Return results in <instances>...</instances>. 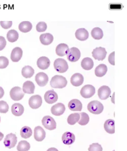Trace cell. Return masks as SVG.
<instances>
[{
	"label": "cell",
	"instance_id": "cell-3",
	"mask_svg": "<svg viewBox=\"0 0 127 151\" xmlns=\"http://www.w3.org/2000/svg\"><path fill=\"white\" fill-rule=\"evenodd\" d=\"M54 67L55 70L59 73H63L68 69L67 62L63 58H57L54 62Z\"/></svg>",
	"mask_w": 127,
	"mask_h": 151
},
{
	"label": "cell",
	"instance_id": "cell-6",
	"mask_svg": "<svg viewBox=\"0 0 127 151\" xmlns=\"http://www.w3.org/2000/svg\"><path fill=\"white\" fill-rule=\"evenodd\" d=\"M25 93L23 92L22 89L20 87H14L10 92L11 98L14 101H20L24 97Z\"/></svg>",
	"mask_w": 127,
	"mask_h": 151
},
{
	"label": "cell",
	"instance_id": "cell-2",
	"mask_svg": "<svg viewBox=\"0 0 127 151\" xmlns=\"http://www.w3.org/2000/svg\"><path fill=\"white\" fill-rule=\"evenodd\" d=\"M103 105L98 100L90 102L88 105V109L91 113L94 114H100L103 111Z\"/></svg>",
	"mask_w": 127,
	"mask_h": 151
},
{
	"label": "cell",
	"instance_id": "cell-41",
	"mask_svg": "<svg viewBox=\"0 0 127 151\" xmlns=\"http://www.w3.org/2000/svg\"><path fill=\"white\" fill-rule=\"evenodd\" d=\"M124 8L122 4L121 3H111L109 4L110 10H122Z\"/></svg>",
	"mask_w": 127,
	"mask_h": 151
},
{
	"label": "cell",
	"instance_id": "cell-47",
	"mask_svg": "<svg viewBox=\"0 0 127 151\" xmlns=\"http://www.w3.org/2000/svg\"><path fill=\"white\" fill-rule=\"evenodd\" d=\"M47 151H59L56 148H50L48 149Z\"/></svg>",
	"mask_w": 127,
	"mask_h": 151
},
{
	"label": "cell",
	"instance_id": "cell-11",
	"mask_svg": "<svg viewBox=\"0 0 127 151\" xmlns=\"http://www.w3.org/2000/svg\"><path fill=\"white\" fill-rule=\"evenodd\" d=\"M49 78L48 76L44 73L40 72L36 74L35 81L37 84L40 87L46 86L48 83Z\"/></svg>",
	"mask_w": 127,
	"mask_h": 151
},
{
	"label": "cell",
	"instance_id": "cell-9",
	"mask_svg": "<svg viewBox=\"0 0 127 151\" xmlns=\"http://www.w3.org/2000/svg\"><path fill=\"white\" fill-rule=\"evenodd\" d=\"M106 50L102 47H98L95 48L92 52L93 58L98 60H103L106 57Z\"/></svg>",
	"mask_w": 127,
	"mask_h": 151
},
{
	"label": "cell",
	"instance_id": "cell-48",
	"mask_svg": "<svg viewBox=\"0 0 127 151\" xmlns=\"http://www.w3.org/2000/svg\"><path fill=\"white\" fill-rule=\"evenodd\" d=\"M4 138V134H2V132H0V141H2Z\"/></svg>",
	"mask_w": 127,
	"mask_h": 151
},
{
	"label": "cell",
	"instance_id": "cell-50",
	"mask_svg": "<svg viewBox=\"0 0 127 151\" xmlns=\"http://www.w3.org/2000/svg\"><path fill=\"white\" fill-rule=\"evenodd\" d=\"M115 151V150H114V151Z\"/></svg>",
	"mask_w": 127,
	"mask_h": 151
},
{
	"label": "cell",
	"instance_id": "cell-17",
	"mask_svg": "<svg viewBox=\"0 0 127 151\" xmlns=\"http://www.w3.org/2000/svg\"><path fill=\"white\" fill-rule=\"evenodd\" d=\"M84 81V78L80 73H76L71 76V84L75 87H78L83 84Z\"/></svg>",
	"mask_w": 127,
	"mask_h": 151
},
{
	"label": "cell",
	"instance_id": "cell-27",
	"mask_svg": "<svg viewBox=\"0 0 127 151\" xmlns=\"http://www.w3.org/2000/svg\"><path fill=\"white\" fill-rule=\"evenodd\" d=\"M108 71V67L105 64H100L95 69V75L98 77H102L106 74Z\"/></svg>",
	"mask_w": 127,
	"mask_h": 151
},
{
	"label": "cell",
	"instance_id": "cell-23",
	"mask_svg": "<svg viewBox=\"0 0 127 151\" xmlns=\"http://www.w3.org/2000/svg\"><path fill=\"white\" fill-rule=\"evenodd\" d=\"M35 86L34 83L30 81H27L23 85L22 90L24 93L31 94L34 93Z\"/></svg>",
	"mask_w": 127,
	"mask_h": 151
},
{
	"label": "cell",
	"instance_id": "cell-49",
	"mask_svg": "<svg viewBox=\"0 0 127 151\" xmlns=\"http://www.w3.org/2000/svg\"><path fill=\"white\" fill-rule=\"evenodd\" d=\"M0 122H1V117H0Z\"/></svg>",
	"mask_w": 127,
	"mask_h": 151
},
{
	"label": "cell",
	"instance_id": "cell-4",
	"mask_svg": "<svg viewBox=\"0 0 127 151\" xmlns=\"http://www.w3.org/2000/svg\"><path fill=\"white\" fill-rule=\"evenodd\" d=\"M96 93V89L95 87L91 85H86L83 86L81 89V96L84 98H91Z\"/></svg>",
	"mask_w": 127,
	"mask_h": 151
},
{
	"label": "cell",
	"instance_id": "cell-42",
	"mask_svg": "<svg viewBox=\"0 0 127 151\" xmlns=\"http://www.w3.org/2000/svg\"><path fill=\"white\" fill-rule=\"evenodd\" d=\"M0 24L3 28L5 29H7L10 28L12 26L13 23H12V21H2L0 22Z\"/></svg>",
	"mask_w": 127,
	"mask_h": 151
},
{
	"label": "cell",
	"instance_id": "cell-20",
	"mask_svg": "<svg viewBox=\"0 0 127 151\" xmlns=\"http://www.w3.org/2000/svg\"><path fill=\"white\" fill-rule=\"evenodd\" d=\"M69 48L68 45L65 43H60L59 44L56 48V53L57 55L60 57H63L67 55L68 53Z\"/></svg>",
	"mask_w": 127,
	"mask_h": 151
},
{
	"label": "cell",
	"instance_id": "cell-8",
	"mask_svg": "<svg viewBox=\"0 0 127 151\" xmlns=\"http://www.w3.org/2000/svg\"><path fill=\"white\" fill-rule=\"evenodd\" d=\"M81 55V52L78 48L73 47L69 49L68 53H67V58L70 62H76L79 60Z\"/></svg>",
	"mask_w": 127,
	"mask_h": 151
},
{
	"label": "cell",
	"instance_id": "cell-37",
	"mask_svg": "<svg viewBox=\"0 0 127 151\" xmlns=\"http://www.w3.org/2000/svg\"><path fill=\"white\" fill-rule=\"evenodd\" d=\"M9 107L7 102L0 101V113H6L9 110Z\"/></svg>",
	"mask_w": 127,
	"mask_h": 151
},
{
	"label": "cell",
	"instance_id": "cell-19",
	"mask_svg": "<svg viewBox=\"0 0 127 151\" xmlns=\"http://www.w3.org/2000/svg\"><path fill=\"white\" fill-rule=\"evenodd\" d=\"M23 50L20 47H16L12 50L11 54V59L12 62H18L21 60L22 57Z\"/></svg>",
	"mask_w": 127,
	"mask_h": 151
},
{
	"label": "cell",
	"instance_id": "cell-30",
	"mask_svg": "<svg viewBox=\"0 0 127 151\" xmlns=\"http://www.w3.org/2000/svg\"><path fill=\"white\" fill-rule=\"evenodd\" d=\"M22 75L25 78H30L34 74V70L30 65H26L23 68Z\"/></svg>",
	"mask_w": 127,
	"mask_h": 151
},
{
	"label": "cell",
	"instance_id": "cell-22",
	"mask_svg": "<svg viewBox=\"0 0 127 151\" xmlns=\"http://www.w3.org/2000/svg\"><path fill=\"white\" fill-rule=\"evenodd\" d=\"M75 35L76 38L80 41L86 40L89 36V33L88 30L83 28L77 29L76 31Z\"/></svg>",
	"mask_w": 127,
	"mask_h": 151
},
{
	"label": "cell",
	"instance_id": "cell-40",
	"mask_svg": "<svg viewBox=\"0 0 127 151\" xmlns=\"http://www.w3.org/2000/svg\"><path fill=\"white\" fill-rule=\"evenodd\" d=\"M88 151H103V148L98 143H93L89 146Z\"/></svg>",
	"mask_w": 127,
	"mask_h": 151
},
{
	"label": "cell",
	"instance_id": "cell-5",
	"mask_svg": "<svg viewBox=\"0 0 127 151\" xmlns=\"http://www.w3.org/2000/svg\"><path fill=\"white\" fill-rule=\"evenodd\" d=\"M42 124L45 129L49 131H52L56 128V122L53 117L49 115L43 117L42 119Z\"/></svg>",
	"mask_w": 127,
	"mask_h": 151
},
{
	"label": "cell",
	"instance_id": "cell-34",
	"mask_svg": "<svg viewBox=\"0 0 127 151\" xmlns=\"http://www.w3.org/2000/svg\"><path fill=\"white\" fill-rule=\"evenodd\" d=\"M20 135L22 138L27 139L30 138L32 135V131L30 127L25 126L21 129L20 131Z\"/></svg>",
	"mask_w": 127,
	"mask_h": 151
},
{
	"label": "cell",
	"instance_id": "cell-21",
	"mask_svg": "<svg viewBox=\"0 0 127 151\" xmlns=\"http://www.w3.org/2000/svg\"><path fill=\"white\" fill-rule=\"evenodd\" d=\"M37 65L38 68L41 70H46L50 65L49 59L46 57H41L38 58Z\"/></svg>",
	"mask_w": 127,
	"mask_h": 151
},
{
	"label": "cell",
	"instance_id": "cell-28",
	"mask_svg": "<svg viewBox=\"0 0 127 151\" xmlns=\"http://www.w3.org/2000/svg\"><path fill=\"white\" fill-rule=\"evenodd\" d=\"M81 65L85 70H90L93 67V62L90 58H85L81 60Z\"/></svg>",
	"mask_w": 127,
	"mask_h": 151
},
{
	"label": "cell",
	"instance_id": "cell-32",
	"mask_svg": "<svg viewBox=\"0 0 127 151\" xmlns=\"http://www.w3.org/2000/svg\"><path fill=\"white\" fill-rule=\"evenodd\" d=\"M91 35L94 39L100 40L103 37V31L99 27H95L91 30Z\"/></svg>",
	"mask_w": 127,
	"mask_h": 151
},
{
	"label": "cell",
	"instance_id": "cell-13",
	"mask_svg": "<svg viewBox=\"0 0 127 151\" xmlns=\"http://www.w3.org/2000/svg\"><path fill=\"white\" fill-rule=\"evenodd\" d=\"M111 93L110 87L107 86H102L98 90V97L101 100H106L109 97Z\"/></svg>",
	"mask_w": 127,
	"mask_h": 151
},
{
	"label": "cell",
	"instance_id": "cell-36",
	"mask_svg": "<svg viewBox=\"0 0 127 151\" xmlns=\"http://www.w3.org/2000/svg\"><path fill=\"white\" fill-rule=\"evenodd\" d=\"M80 114V119L78 124L81 125H86L88 123L89 121V116L85 112H81Z\"/></svg>",
	"mask_w": 127,
	"mask_h": 151
},
{
	"label": "cell",
	"instance_id": "cell-38",
	"mask_svg": "<svg viewBox=\"0 0 127 151\" xmlns=\"http://www.w3.org/2000/svg\"><path fill=\"white\" fill-rule=\"evenodd\" d=\"M9 64V60L6 57L4 56L0 57V69H5L7 67Z\"/></svg>",
	"mask_w": 127,
	"mask_h": 151
},
{
	"label": "cell",
	"instance_id": "cell-7",
	"mask_svg": "<svg viewBox=\"0 0 127 151\" xmlns=\"http://www.w3.org/2000/svg\"><path fill=\"white\" fill-rule=\"evenodd\" d=\"M17 142V137L15 134H7L4 139V144L6 148L12 149L14 148Z\"/></svg>",
	"mask_w": 127,
	"mask_h": 151
},
{
	"label": "cell",
	"instance_id": "cell-14",
	"mask_svg": "<svg viewBox=\"0 0 127 151\" xmlns=\"http://www.w3.org/2000/svg\"><path fill=\"white\" fill-rule=\"evenodd\" d=\"M65 110V105L62 103H58L53 105L51 108L52 114L55 116L62 115Z\"/></svg>",
	"mask_w": 127,
	"mask_h": 151
},
{
	"label": "cell",
	"instance_id": "cell-16",
	"mask_svg": "<svg viewBox=\"0 0 127 151\" xmlns=\"http://www.w3.org/2000/svg\"><path fill=\"white\" fill-rule=\"evenodd\" d=\"M76 136L72 132H66L62 136V141L63 144L66 145H71L75 142Z\"/></svg>",
	"mask_w": 127,
	"mask_h": 151
},
{
	"label": "cell",
	"instance_id": "cell-1",
	"mask_svg": "<svg viewBox=\"0 0 127 151\" xmlns=\"http://www.w3.org/2000/svg\"><path fill=\"white\" fill-rule=\"evenodd\" d=\"M50 84L53 88L62 89L67 85V81L66 79L62 76L55 75L52 78Z\"/></svg>",
	"mask_w": 127,
	"mask_h": 151
},
{
	"label": "cell",
	"instance_id": "cell-35",
	"mask_svg": "<svg viewBox=\"0 0 127 151\" xmlns=\"http://www.w3.org/2000/svg\"><path fill=\"white\" fill-rule=\"evenodd\" d=\"M18 151H28L30 149V145L26 141H21L17 146Z\"/></svg>",
	"mask_w": 127,
	"mask_h": 151
},
{
	"label": "cell",
	"instance_id": "cell-43",
	"mask_svg": "<svg viewBox=\"0 0 127 151\" xmlns=\"http://www.w3.org/2000/svg\"><path fill=\"white\" fill-rule=\"evenodd\" d=\"M115 52H113L112 53H110V55L108 57V62L113 65H115Z\"/></svg>",
	"mask_w": 127,
	"mask_h": 151
},
{
	"label": "cell",
	"instance_id": "cell-18",
	"mask_svg": "<svg viewBox=\"0 0 127 151\" xmlns=\"http://www.w3.org/2000/svg\"><path fill=\"white\" fill-rule=\"evenodd\" d=\"M68 106L70 110L73 111H81L83 108V104L79 100L74 99L69 102Z\"/></svg>",
	"mask_w": 127,
	"mask_h": 151
},
{
	"label": "cell",
	"instance_id": "cell-15",
	"mask_svg": "<svg viewBox=\"0 0 127 151\" xmlns=\"http://www.w3.org/2000/svg\"><path fill=\"white\" fill-rule=\"evenodd\" d=\"M34 139L37 142H42L46 137V132L42 127L38 126L34 129Z\"/></svg>",
	"mask_w": 127,
	"mask_h": 151
},
{
	"label": "cell",
	"instance_id": "cell-44",
	"mask_svg": "<svg viewBox=\"0 0 127 151\" xmlns=\"http://www.w3.org/2000/svg\"><path fill=\"white\" fill-rule=\"evenodd\" d=\"M7 44L5 38L3 36H0V51L5 48Z\"/></svg>",
	"mask_w": 127,
	"mask_h": 151
},
{
	"label": "cell",
	"instance_id": "cell-24",
	"mask_svg": "<svg viewBox=\"0 0 127 151\" xmlns=\"http://www.w3.org/2000/svg\"><path fill=\"white\" fill-rule=\"evenodd\" d=\"M11 111L12 114L15 116H20L24 113V107L20 103H15L12 106Z\"/></svg>",
	"mask_w": 127,
	"mask_h": 151
},
{
	"label": "cell",
	"instance_id": "cell-39",
	"mask_svg": "<svg viewBox=\"0 0 127 151\" xmlns=\"http://www.w3.org/2000/svg\"><path fill=\"white\" fill-rule=\"evenodd\" d=\"M47 27V26L46 23L44 22H40L36 25V30L39 32H42L46 30Z\"/></svg>",
	"mask_w": 127,
	"mask_h": 151
},
{
	"label": "cell",
	"instance_id": "cell-31",
	"mask_svg": "<svg viewBox=\"0 0 127 151\" xmlns=\"http://www.w3.org/2000/svg\"><path fill=\"white\" fill-rule=\"evenodd\" d=\"M7 37L9 42H14L18 39L19 34L15 30H10L7 33Z\"/></svg>",
	"mask_w": 127,
	"mask_h": 151
},
{
	"label": "cell",
	"instance_id": "cell-29",
	"mask_svg": "<svg viewBox=\"0 0 127 151\" xmlns=\"http://www.w3.org/2000/svg\"><path fill=\"white\" fill-rule=\"evenodd\" d=\"M32 28V24L29 21H23L19 25L20 31L23 33H27L31 31Z\"/></svg>",
	"mask_w": 127,
	"mask_h": 151
},
{
	"label": "cell",
	"instance_id": "cell-33",
	"mask_svg": "<svg viewBox=\"0 0 127 151\" xmlns=\"http://www.w3.org/2000/svg\"><path fill=\"white\" fill-rule=\"evenodd\" d=\"M80 119L79 113H74L71 114L67 117V122L71 125H74L76 122H78Z\"/></svg>",
	"mask_w": 127,
	"mask_h": 151
},
{
	"label": "cell",
	"instance_id": "cell-12",
	"mask_svg": "<svg viewBox=\"0 0 127 151\" xmlns=\"http://www.w3.org/2000/svg\"><path fill=\"white\" fill-rule=\"evenodd\" d=\"M44 100L48 104H53L58 100V95L54 90L47 91L44 94Z\"/></svg>",
	"mask_w": 127,
	"mask_h": 151
},
{
	"label": "cell",
	"instance_id": "cell-26",
	"mask_svg": "<svg viewBox=\"0 0 127 151\" xmlns=\"http://www.w3.org/2000/svg\"><path fill=\"white\" fill-rule=\"evenodd\" d=\"M115 121L113 119H108L104 124V129L108 134H113L115 132Z\"/></svg>",
	"mask_w": 127,
	"mask_h": 151
},
{
	"label": "cell",
	"instance_id": "cell-10",
	"mask_svg": "<svg viewBox=\"0 0 127 151\" xmlns=\"http://www.w3.org/2000/svg\"><path fill=\"white\" fill-rule=\"evenodd\" d=\"M42 99L41 97L39 95H35L31 96L29 100V105L30 107L33 109L39 108L41 106Z\"/></svg>",
	"mask_w": 127,
	"mask_h": 151
},
{
	"label": "cell",
	"instance_id": "cell-46",
	"mask_svg": "<svg viewBox=\"0 0 127 151\" xmlns=\"http://www.w3.org/2000/svg\"><path fill=\"white\" fill-rule=\"evenodd\" d=\"M115 93L114 92V93H113V96H112V98H111V101H112V103H113V104L115 103Z\"/></svg>",
	"mask_w": 127,
	"mask_h": 151
},
{
	"label": "cell",
	"instance_id": "cell-25",
	"mask_svg": "<svg viewBox=\"0 0 127 151\" xmlns=\"http://www.w3.org/2000/svg\"><path fill=\"white\" fill-rule=\"evenodd\" d=\"M40 40L41 43L44 45H48L53 42V36L51 34L46 33L44 34H42L40 36Z\"/></svg>",
	"mask_w": 127,
	"mask_h": 151
},
{
	"label": "cell",
	"instance_id": "cell-45",
	"mask_svg": "<svg viewBox=\"0 0 127 151\" xmlns=\"http://www.w3.org/2000/svg\"><path fill=\"white\" fill-rule=\"evenodd\" d=\"M4 94H5L4 90L1 87H0V99L3 97Z\"/></svg>",
	"mask_w": 127,
	"mask_h": 151
}]
</instances>
